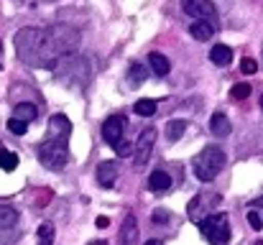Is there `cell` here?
Listing matches in <instances>:
<instances>
[{
  "instance_id": "277c9868",
  "label": "cell",
  "mask_w": 263,
  "mask_h": 245,
  "mask_svg": "<svg viewBox=\"0 0 263 245\" xmlns=\"http://www.w3.org/2000/svg\"><path fill=\"white\" fill-rule=\"evenodd\" d=\"M39 159L46 168L51 171H62L67 161H69V148H67V141H49L44 138V143L39 146Z\"/></svg>"
},
{
  "instance_id": "603a6c76",
  "label": "cell",
  "mask_w": 263,
  "mask_h": 245,
  "mask_svg": "<svg viewBox=\"0 0 263 245\" xmlns=\"http://www.w3.org/2000/svg\"><path fill=\"white\" fill-rule=\"evenodd\" d=\"M136 112H138L141 118H151V115L156 112V102H154V100H148V97H143V100H138V102H136Z\"/></svg>"
},
{
  "instance_id": "2e32d148",
  "label": "cell",
  "mask_w": 263,
  "mask_h": 245,
  "mask_svg": "<svg viewBox=\"0 0 263 245\" xmlns=\"http://www.w3.org/2000/svg\"><path fill=\"white\" fill-rule=\"evenodd\" d=\"M36 115H39V110H36L33 102H18V105H15V112H13V118H21V120H26V123L36 120Z\"/></svg>"
},
{
  "instance_id": "e0dca14e",
  "label": "cell",
  "mask_w": 263,
  "mask_h": 245,
  "mask_svg": "<svg viewBox=\"0 0 263 245\" xmlns=\"http://www.w3.org/2000/svg\"><path fill=\"white\" fill-rule=\"evenodd\" d=\"M204 197L202 194H197L192 202H189V207H186V215H189V220H194V222H199L202 217H204Z\"/></svg>"
},
{
  "instance_id": "8992f818",
  "label": "cell",
  "mask_w": 263,
  "mask_h": 245,
  "mask_svg": "<svg viewBox=\"0 0 263 245\" xmlns=\"http://www.w3.org/2000/svg\"><path fill=\"white\" fill-rule=\"evenodd\" d=\"M181 8L186 15H192L197 21H207V18L217 15V8L212 0H181Z\"/></svg>"
},
{
  "instance_id": "4316f807",
  "label": "cell",
  "mask_w": 263,
  "mask_h": 245,
  "mask_svg": "<svg viewBox=\"0 0 263 245\" xmlns=\"http://www.w3.org/2000/svg\"><path fill=\"white\" fill-rule=\"evenodd\" d=\"M240 72H243V74H256V72H258V62L251 59V56L240 59Z\"/></svg>"
},
{
  "instance_id": "7402d4cb",
  "label": "cell",
  "mask_w": 263,
  "mask_h": 245,
  "mask_svg": "<svg viewBox=\"0 0 263 245\" xmlns=\"http://www.w3.org/2000/svg\"><path fill=\"white\" fill-rule=\"evenodd\" d=\"M0 168L3 171H15L18 168V156L10 154V151H5L3 143H0Z\"/></svg>"
},
{
  "instance_id": "d6986e66",
  "label": "cell",
  "mask_w": 263,
  "mask_h": 245,
  "mask_svg": "<svg viewBox=\"0 0 263 245\" xmlns=\"http://www.w3.org/2000/svg\"><path fill=\"white\" fill-rule=\"evenodd\" d=\"M54 235H57V228H54L51 222H44V225H39V233H36L39 245H54Z\"/></svg>"
},
{
  "instance_id": "4fadbf2b",
  "label": "cell",
  "mask_w": 263,
  "mask_h": 245,
  "mask_svg": "<svg viewBox=\"0 0 263 245\" xmlns=\"http://www.w3.org/2000/svg\"><path fill=\"white\" fill-rule=\"evenodd\" d=\"M210 62H212L215 67H228V64L233 62V49L225 46V44L212 46V49H210Z\"/></svg>"
},
{
  "instance_id": "83f0119b",
  "label": "cell",
  "mask_w": 263,
  "mask_h": 245,
  "mask_svg": "<svg viewBox=\"0 0 263 245\" xmlns=\"http://www.w3.org/2000/svg\"><path fill=\"white\" fill-rule=\"evenodd\" d=\"M248 225H251L253 230H261L263 228V217L258 210H251V212H248Z\"/></svg>"
},
{
  "instance_id": "cb8c5ba5",
  "label": "cell",
  "mask_w": 263,
  "mask_h": 245,
  "mask_svg": "<svg viewBox=\"0 0 263 245\" xmlns=\"http://www.w3.org/2000/svg\"><path fill=\"white\" fill-rule=\"evenodd\" d=\"M8 130H10L13 136H23V133L28 130V123L21 120V118H10V120H8Z\"/></svg>"
},
{
  "instance_id": "836d02e7",
  "label": "cell",
  "mask_w": 263,
  "mask_h": 245,
  "mask_svg": "<svg viewBox=\"0 0 263 245\" xmlns=\"http://www.w3.org/2000/svg\"><path fill=\"white\" fill-rule=\"evenodd\" d=\"M253 245H263V240H256V243H253Z\"/></svg>"
},
{
  "instance_id": "f1b7e54d",
  "label": "cell",
  "mask_w": 263,
  "mask_h": 245,
  "mask_svg": "<svg viewBox=\"0 0 263 245\" xmlns=\"http://www.w3.org/2000/svg\"><path fill=\"white\" fill-rule=\"evenodd\" d=\"M151 220H154L156 225H166V222L172 220V215H169L166 210H154V215H151Z\"/></svg>"
},
{
  "instance_id": "e575fe53",
  "label": "cell",
  "mask_w": 263,
  "mask_h": 245,
  "mask_svg": "<svg viewBox=\"0 0 263 245\" xmlns=\"http://www.w3.org/2000/svg\"><path fill=\"white\" fill-rule=\"evenodd\" d=\"M261 110H263V95H261Z\"/></svg>"
},
{
  "instance_id": "7c38bea8",
  "label": "cell",
  "mask_w": 263,
  "mask_h": 245,
  "mask_svg": "<svg viewBox=\"0 0 263 245\" xmlns=\"http://www.w3.org/2000/svg\"><path fill=\"white\" fill-rule=\"evenodd\" d=\"M189 36L197 39V41H210V39L215 36V26H212L210 21H194V23L189 26Z\"/></svg>"
},
{
  "instance_id": "30bf717a",
  "label": "cell",
  "mask_w": 263,
  "mask_h": 245,
  "mask_svg": "<svg viewBox=\"0 0 263 245\" xmlns=\"http://www.w3.org/2000/svg\"><path fill=\"white\" fill-rule=\"evenodd\" d=\"M120 245H138V222L133 215H128L120 225Z\"/></svg>"
},
{
  "instance_id": "ba28073f",
  "label": "cell",
  "mask_w": 263,
  "mask_h": 245,
  "mask_svg": "<svg viewBox=\"0 0 263 245\" xmlns=\"http://www.w3.org/2000/svg\"><path fill=\"white\" fill-rule=\"evenodd\" d=\"M123 130H125V118L123 115H110L105 123H102V138L112 146L123 138Z\"/></svg>"
},
{
  "instance_id": "ffe728a7",
  "label": "cell",
  "mask_w": 263,
  "mask_h": 245,
  "mask_svg": "<svg viewBox=\"0 0 263 245\" xmlns=\"http://www.w3.org/2000/svg\"><path fill=\"white\" fill-rule=\"evenodd\" d=\"M146 77H148V69H146L143 64H138V62H136V64H130V67H128V82H130V84H143Z\"/></svg>"
},
{
  "instance_id": "9c48e42d",
  "label": "cell",
  "mask_w": 263,
  "mask_h": 245,
  "mask_svg": "<svg viewBox=\"0 0 263 245\" xmlns=\"http://www.w3.org/2000/svg\"><path fill=\"white\" fill-rule=\"evenodd\" d=\"M115 179H118V163L115 161L97 163V184H100V186L110 189V186L115 184Z\"/></svg>"
},
{
  "instance_id": "8fae6325",
  "label": "cell",
  "mask_w": 263,
  "mask_h": 245,
  "mask_svg": "<svg viewBox=\"0 0 263 245\" xmlns=\"http://www.w3.org/2000/svg\"><path fill=\"white\" fill-rule=\"evenodd\" d=\"M210 130H212V136H217V138H228L230 130H233V125H230V120H228L225 112H212V118H210Z\"/></svg>"
},
{
  "instance_id": "5b68a950",
  "label": "cell",
  "mask_w": 263,
  "mask_h": 245,
  "mask_svg": "<svg viewBox=\"0 0 263 245\" xmlns=\"http://www.w3.org/2000/svg\"><path fill=\"white\" fill-rule=\"evenodd\" d=\"M154 143H156V130H154V128H146V130L138 136V141L133 143V159H136V168H138V171L148 163L151 151H154Z\"/></svg>"
},
{
  "instance_id": "3957f363",
  "label": "cell",
  "mask_w": 263,
  "mask_h": 245,
  "mask_svg": "<svg viewBox=\"0 0 263 245\" xmlns=\"http://www.w3.org/2000/svg\"><path fill=\"white\" fill-rule=\"evenodd\" d=\"M199 233L210 245H228L230 243V220L225 212H212L197 222Z\"/></svg>"
},
{
  "instance_id": "6da1fadb",
  "label": "cell",
  "mask_w": 263,
  "mask_h": 245,
  "mask_svg": "<svg viewBox=\"0 0 263 245\" xmlns=\"http://www.w3.org/2000/svg\"><path fill=\"white\" fill-rule=\"evenodd\" d=\"M15 54L28 67H41V69H54L57 62L62 59L51 26L49 28H21L15 33Z\"/></svg>"
},
{
  "instance_id": "7a4b0ae2",
  "label": "cell",
  "mask_w": 263,
  "mask_h": 245,
  "mask_svg": "<svg viewBox=\"0 0 263 245\" xmlns=\"http://www.w3.org/2000/svg\"><path fill=\"white\" fill-rule=\"evenodd\" d=\"M225 163H228V156H225L222 148H217V146H204V148L199 151V156L194 159V176H197L199 181H212V179L222 171Z\"/></svg>"
},
{
  "instance_id": "1f68e13d",
  "label": "cell",
  "mask_w": 263,
  "mask_h": 245,
  "mask_svg": "<svg viewBox=\"0 0 263 245\" xmlns=\"http://www.w3.org/2000/svg\"><path fill=\"white\" fill-rule=\"evenodd\" d=\"M256 204H258V210H261V212H263V197H261V199H258V202H256Z\"/></svg>"
},
{
  "instance_id": "f546056e",
  "label": "cell",
  "mask_w": 263,
  "mask_h": 245,
  "mask_svg": "<svg viewBox=\"0 0 263 245\" xmlns=\"http://www.w3.org/2000/svg\"><path fill=\"white\" fill-rule=\"evenodd\" d=\"M95 225H97L100 230H105V228H110V220H107V217H97V220H95Z\"/></svg>"
},
{
  "instance_id": "ac0fdd59",
  "label": "cell",
  "mask_w": 263,
  "mask_h": 245,
  "mask_svg": "<svg viewBox=\"0 0 263 245\" xmlns=\"http://www.w3.org/2000/svg\"><path fill=\"white\" fill-rule=\"evenodd\" d=\"M18 222V212L10 204H0V228H13Z\"/></svg>"
},
{
  "instance_id": "d4e9b609",
  "label": "cell",
  "mask_w": 263,
  "mask_h": 245,
  "mask_svg": "<svg viewBox=\"0 0 263 245\" xmlns=\"http://www.w3.org/2000/svg\"><path fill=\"white\" fill-rule=\"evenodd\" d=\"M251 95V84H246V82H240V84H235L233 89H230V97L233 100H246Z\"/></svg>"
},
{
  "instance_id": "9a60e30c",
  "label": "cell",
  "mask_w": 263,
  "mask_h": 245,
  "mask_svg": "<svg viewBox=\"0 0 263 245\" xmlns=\"http://www.w3.org/2000/svg\"><path fill=\"white\" fill-rule=\"evenodd\" d=\"M148 64H151V69H154L156 77H166V74L172 72L169 59H166L164 54H159V51H151V54H148Z\"/></svg>"
},
{
  "instance_id": "5bb4252c",
  "label": "cell",
  "mask_w": 263,
  "mask_h": 245,
  "mask_svg": "<svg viewBox=\"0 0 263 245\" xmlns=\"http://www.w3.org/2000/svg\"><path fill=\"white\" fill-rule=\"evenodd\" d=\"M169 186H172V176L164 171V168H156L151 176H148V189L151 192H169Z\"/></svg>"
},
{
  "instance_id": "52a82bcc",
  "label": "cell",
  "mask_w": 263,
  "mask_h": 245,
  "mask_svg": "<svg viewBox=\"0 0 263 245\" xmlns=\"http://www.w3.org/2000/svg\"><path fill=\"white\" fill-rule=\"evenodd\" d=\"M69 133H72V123H69L67 115H51L49 118V130H46L49 141H69Z\"/></svg>"
},
{
  "instance_id": "44dd1931",
  "label": "cell",
  "mask_w": 263,
  "mask_h": 245,
  "mask_svg": "<svg viewBox=\"0 0 263 245\" xmlns=\"http://www.w3.org/2000/svg\"><path fill=\"white\" fill-rule=\"evenodd\" d=\"M184 130H186V123L179 120V118L166 123V138H169V141H179V138L184 136Z\"/></svg>"
},
{
  "instance_id": "4dcf8cb0",
  "label": "cell",
  "mask_w": 263,
  "mask_h": 245,
  "mask_svg": "<svg viewBox=\"0 0 263 245\" xmlns=\"http://www.w3.org/2000/svg\"><path fill=\"white\" fill-rule=\"evenodd\" d=\"M146 245H164V240H148Z\"/></svg>"
},
{
  "instance_id": "d6a6232c",
  "label": "cell",
  "mask_w": 263,
  "mask_h": 245,
  "mask_svg": "<svg viewBox=\"0 0 263 245\" xmlns=\"http://www.w3.org/2000/svg\"><path fill=\"white\" fill-rule=\"evenodd\" d=\"M92 245H107V243H105V240H100V243H92Z\"/></svg>"
},
{
  "instance_id": "484cf974",
  "label": "cell",
  "mask_w": 263,
  "mask_h": 245,
  "mask_svg": "<svg viewBox=\"0 0 263 245\" xmlns=\"http://www.w3.org/2000/svg\"><path fill=\"white\" fill-rule=\"evenodd\" d=\"M112 148H115V154L123 156V159H125V156H133V143H130V141H123V138H120L118 143H112Z\"/></svg>"
}]
</instances>
